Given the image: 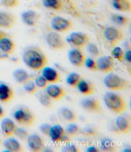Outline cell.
Wrapping results in <instances>:
<instances>
[{
	"mask_svg": "<svg viewBox=\"0 0 131 152\" xmlns=\"http://www.w3.org/2000/svg\"><path fill=\"white\" fill-rule=\"evenodd\" d=\"M22 59L25 65L34 71H41L48 63L45 53L37 47H27L23 52Z\"/></svg>",
	"mask_w": 131,
	"mask_h": 152,
	"instance_id": "6da1fadb",
	"label": "cell"
},
{
	"mask_svg": "<svg viewBox=\"0 0 131 152\" xmlns=\"http://www.w3.org/2000/svg\"><path fill=\"white\" fill-rule=\"evenodd\" d=\"M104 102L107 107L116 114H122L127 108L124 98L113 92H107L104 96Z\"/></svg>",
	"mask_w": 131,
	"mask_h": 152,
	"instance_id": "7a4b0ae2",
	"label": "cell"
},
{
	"mask_svg": "<svg viewBox=\"0 0 131 152\" xmlns=\"http://www.w3.org/2000/svg\"><path fill=\"white\" fill-rule=\"evenodd\" d=\"M13 118L22 127H31L36 122V116L30 109L19 107L13 113Z\"/></svg>",
	"mask_w": 131,
	"mask_h": 152,
	"instance_id": "3957f363",
	"label": "cell"
},
{
	"mask_svg": "<svg viewBox=\"0 0 131 152\" xmlns=\"http://www.w3.org/2000/svg\"><path fill=\"white\" fill-rule=\"evenodd\" d=\"M104 86L112 91H120V90H126L129 87L130 84L129 81L123 78L121 76L109 72L104 78Z\"/></svg>",
	"mask_w": 131,
	"mask_h": 152,
	"instance_id": "277c9868",
	"label": "cell"
},
{
	"mask_svg": "<svg viewBox=\"0 0 131 152\" xmlns=\"http://www.w3.org/2000/svg\"><path fill=\"white\" fill-rule=\"evenodd\" d=\"M104 36L107 42H109L111 48L115 47L119 42H121L125 38V34L122 32V30L114 26H109L104 28Z\"/></svg>",
	"mask_w": 131,
	"mask_h": 152,
	"instance_id": "5b68a950",
	"label": "cell"
},
{
	"mask_svg": "<svg viewBox=\"0 0 131 152\" xmlns=\"http://www.w3.org/2000/svg\"><path fill=\"white\" fill-rule=\"evenodd\" d=\"M48 137L55 143H66L71 140V137H70L66 134L65 129L60 124L51 125L50 131H49V134H48Z\"/></svg>",
	"mask_w": 131,
	"mask_h": 152,
	"instance_id": "8992f818",
	"label": "cell"
},
{
	"mask_svg": "<svg viewBox=\"0 0 131 152\" xmlns=\"http://www.w3.org/2000/svg\"><path fill=\"white\" fill-rule=\"evenodd\" d=\"M45 41L48 46L54 50H62L66 47V43L64 41V38L58 32L53 31L48 33L45 36Z\"/></svg>",
	"mask_w": 131,
	"mask_h": 152,
	"instance_id": "52a82bcc",
	"label": "cell"
},
{
	"mask_svg": "<svg viewBox=\"0 0 131 152\" xmlns=\"http://www.w3.org/2000/svg\"><path fill=\"white\" fill-rule=\"evenodd\" d=\"M67 42L75 48L81 49L87 46L90 42V37L86 34L81 32H75L69 35Z\"/></svg>",
	"mask_w": 131,
	"mask_h": 152,
	"instance_id": "ba28073f",
	"label": "cell"
},
{
	"mask_svg": "<svg viewBox=\"0 0 131 152\" xmlns=\"http://www.w3.org/2000/svg\"><path fill=\"white\" fill-rule=\"evenodd\" d=\"M51 27L53 31L58 33H66L71 30L73 27V23L68 19L63 16H54L51 20Z\"/></svg>",
	"mask_w": 131,
	"mask_h": 152,
	"instance_id": "9c48e42d",
	"label": "cell"
},
{
	"mask_svg": "<svg viewBox=\"0 0 131 152\" xmlns=\"http://www.w3.org/2000/svg\"><path fill=\"white\" fill-rule=\"evenodd\" d=\"M27 143L30 151L33 152H41L45 150V141L40 135L37 134H30L27 138Z\"/></svg>",
	"mask_w": 131,
	"mask_h": 152,
	"instance_id": "30bf717a",
	"label": "cell"
},
{
	"mask_svg": "<svg viewBox=\"0 0 131 152\" xmlns=\"http://www.w3.org/2000/svg\"><path fill=\"white\" fill-rule=\"evenodd\" d=\"M98 72L109 73L114 69V59L111 56H104L96 60Z\"/></svg>",
	"mask_w": 131,
	"mask_h": 152,
	"instance_id": "8fae6325",
	"label": "cell"
},
{
	"mask_svg": "<svg viewBox=\"0 0 131 152\" xmlns=\"http://www.w3.org/2000/svg\"><path fill=\"white\" fill-rule=\"evenodd\" d=\"M68 59L72 65L77 68H81L84 65L86 56L80 49L74 48L69 51Z\"/></svg>",
	"mask_w": 131,
	"mask_h": 152,
	"instance_id": "7c38bea8",
	"label": "cell"
},
{
	"mask_svg": "<svg viewBox=\"0 0 131 152\" xmlns=\"http://www.w3.org/2000/svg\"><path fill=\"white\" fill-rule=\"evenodd\" d=\"M82 108H83L87 112L91 113H100L102 112V108L100 106V101L95 98H86L80 102Z\"/></svg>",
	"mask_w": 131,
	"mask_h": 152,
	"instance_id": "4fadbf2b",
	"label": "cell"
},
{
	"mask_svg": "<svg viewBox=\"0 0 131 152\" xmlns=\"http://www.w3.org/2000/svg\"><path fill=\"white\" fill-rule=\"evenodd\" d=\"M40 15L33 10H27L21 14L22 22L29 27H36L40 21Z\"/></svg>",
	"mask_w": 131,
	"mask_h": 152,
	"instance_id": "5bb4252c",
	"label": "cell"
},
{
	"mask_svg": "<svg viewBox=\"0 0 131 152\" xmlns=\"http://www.w3.org/2000/svg\"><path fill=\"white\" fill-rule=\"evenodd\" d=\"M16 16L6 11H0V28L10 29L16 25Z\"/></svg>",
	"mask_w": 131,
	"mask_h": 152,
	"instance_id": "9a60e30c",
	"label": "cell"
},
{
	"mask_svg": "<svg viewBox=\"0 0 131 152\" xmlns=\"http://www.w3.org/2000/svg\"><path fill=\"white\" fill-rule=\"evenodd\" d=\"M45 93L53 100L59 101L66 95V90L64 88L61 87L60 86L55 84L49 85L45 89Z\"/></svg>",
	"mask_w": 131,
	"mask_h": 152,
	"instance_id": "2e32d148",
	"label": "cell"
},
{
	"mask_svg": "<svg viewBox=\"0 0 131 152\" xmlns=\"http://www.w3.org/2000/svg\"><path fill=\"white\" fill-rule=\"evenodd\" d=\"M17 127L18 126L16 123L8 117H3V121L1 122V130L6 137L14 136Z\"/></svg>",
	"mask_w": 131,
	"mask_h": 152,
	"instance_id": "e0dca14e",
	"label": "cell"
},
{
	"mask_svg": "<svg viewBox=\"0 0 131 152\" xmlns=\"http://www.w3.org/2000/svg\"><path fill=\"white\" fill-rule=\"evenodd\" d=\"M41 76L45 78L49 83L51 84H55L57 82L60 81L61 79V76H60L59 72L54 69V68H51V67H47L45 66V68L41 69Z\"/></svg>",
	"mask_w": 131,
	"mask_h": 152,
	"instance_id": "ac0fdd59",
	"label": "cell"
},
{
	"mask_svg": "<svg viewBox=\"0 0 131 152\" xmlns=\"http://www.w3.org/2000/svg\"><path fill=\"white\" fill-rule=\"evenodd\" d=\"M15 97V92L12 87L6 83H0V102L7 103Z\"/></svg>",
	"mask_w": 131,
	"mask_h": 152,
	"instance_id": "d6986e66",
	"label": "cell"
},
{
	"mask_svg": "<svg viewBox=\"0 0 131 152\" xmlns=\"http://www.w3.org/2000/svg\"><path fill=\"white\" fill-rule=\"evenodd\" d=\"M13 77L18 84L22 85V86L26 83L27 81L33 80L35 78L28 72L24 69H22V68H18L13 72Z\"/></svg>",
	"mask_w": 131,
	"mask_h": 152,
	"instance_id": "ffe728a7",
	"label": "cell"
},
{
	"mask_svg": "<svg viewBox=\"0 0 131 152\" xmlns=\"http://www.w3.org/2000/svg\"><path fill=\"white\" fill-rule=\"evenodd\" d=\"M3 146L6 149L5 151L6 152H21L24 151L21 143L16 138H14L12 137H9L4 141Z\"/></svg>",
	"mask_w": 131,
	"mask_h": 152,
	"instance_id": "44dd1931",
	"label": "cell"
},
{
	"mask_svg": "<svg viewBox=\"0 0 131 152\" xmlns=\"http://www.w3.org/2000/svg\"><path fill=\"white\" fill-rule=\"evenodd\" d=\"M16 48L15 42L9 37H4L0 41V50L7 56L12 55L14 53Z\"/></svg>",
	"mask_w": 131,
	"mask_h": 152,
	"instance_id": "7402d4cb",
	"label": "cell"
},
{
	"mask_svg": "<svg viewBox=\"0 0 131 152\" xmlns=\"http://www.w3.org/2000/svg\"><path fill=\"white\" fill-rule=\"evenodd\" d=\"M116 128L121 134H129L130 132V121L125 116L121 115L116 120Z\"/></svg>",
	"mask_w": 131,
	"mask_h": 152,
	"instance_id": "603a6c76",
	"label": "cell"
},
{
	"mask_svg": "<svg viewBox=\"0 0 131 152\" xmlns=\"http://www.w3.org/2000/svg\"><path fill=\"white\" fill-rule=\"evenodd\" d=\"M76 88L78 89L79 93L83 94V95H87V96L93 94L95 93V91H96L94 85L89 82V81H85L83 79H82L81 81H79V83H78Z\"/></svg>",
	"mask_w": 131,
	"mask_h": 152,
	"instance_id": "cb8c5ba5",
	"label": "cell"
},
{
	"mask_svg": "<svg viewBox=\"0 0 131 152\" xmlns=\"http://www.w3.org/2000/svg\"><path fill=\"white\" fill-rule=\"evenodd\" d=\"M113 8L122 12H130L131 11L130 0H111Z\"/></svg>",
	"mask_w": 131,
	"mask_h": 152,
	"instance_id": "d4e9b609",
	"label": "cell"
},
{
	"mask_svg": "<svg viewBox=\"0 0 131 152\" xmlns=\"http://www.w3.org/2000/svg\"><path fill=\"white\" fill-rule=\"evenodd\" d=\"M100 150L103 151H117V146L112 138L103 137L100 140Z\"/></svg>",
	"mask_w": 131,
	"mask_h": 152,
	"instance_id": "484cf974",
	"label": "cell"
},
{
	"mask_svg": "<svg viewBox=\"0 0 131 152\" xmlns=\"http://www.w3.org/2000/svg\"><path fill=\"white\" fill-rule=\"evenodd\" d=\"M59 115L64 121L67 122H75L77 121V115L75 112H73L71 109L67 107H62L59 109Z\"/></svg>",
	"mask_w": 131,
	"mask_h": 152,
	"instance_id": "4316f807",
	"label": "cell"
},
{
	"mask_svg": "<svg viewBox=\"0 0 131 152\" xmlns=\"http://www.w3.org/2000/svg\"><path fill=\"white\" fill-rule=\"evenodd\" d=\"M42 4L45 8L52 11H61L63 7L62 0H42Z\"/></svg>",
	"mask_w": 131,
	"mask_h": 152,
	"instance_id": "83f0119b",
	"label": "cell"
},
{
	"mask_svg": "<svg viewBox=\"0 0 131 152\" xmlns=\"http://www.w3.org/2000/svg\"><path fill=\"white\" fill-rule=\"evenodd\" d=\"M111 20L118 26H126L130 24V20L128 17L119 15V14L111 15Z\"/></svg>",
	"mask_w": 131,
	"mask_h": 152,
	"instance_id": "f1b7e54d",
	"label": "cell"
},
{
	"mask_svg": "<svg viewBox=\"0 0 131 152\" xmlns=\"http://www.w3.org/2000/svg\"><path fill=\"white\" fill-rule=\"evenodd\" d=\"M82 77L80 75L77 73V72H71L66 77V84L68 85L69 86L73 87V88H76L79 81H81Z\"/></svg>",
	"mask_w": 131,
	"mask_h": 152,
	"instance_id": "f546056e",
	"label": "cell"
},
{
	"mask_svg": "<svg viewBox=\"0 0 131 152\" xmlns=\"http://www.w3.org/2000/svg\"><path fill=\"white\" fill-rule=\"evenodd\" d=\"M38 100L41 105L45 108H52L53 106V99L50 98L45 92V93L39 94L38 95Z\"/></svg>",
	"mask_w": 131,
	"mask_h": 152,
	"instance_id": "4dcf8cb0",
	"label": "cell"
},
{
	"mask_svg": "<svg viewBox=\"0 0 131 152\" xmlns=\"http://www.w3.org/2000/svg\"><path fill=\"white\" fill-rule=\"evenodd\" d=\"M124 50L122 47H113L111 51V56L114 59H117L119 62L124 61Z\"/></svg>",
	"mask_w": 131,
	"mask_h": 152,
	"instance_id": "1f68e13d",
	"label": "cell"
},
{
	"mask_svg": "<svg viewBox=\"0 0 131 152\" xmlns=\"http://www.w3.org/2000/svg\"><path fill=\"white\" fill-rule=\"evenodd\" d=\"M65 131L66 134L72 138L78 134H80V128L77 124H74V122H71V124H68L67 127L66 128Z\"/></svg>",
	"mask_w": 131,
	"mask_h": 152,
	"instance_id": "d6a6232c",
	"label": "cell"
},
{
	"mask_svg": "<svg viewBox=\"0 0 131 152\" xmlns=\"http://www.w3.org/2000/svg\"><path fill=\"white\" fill-rule=\"evenodd\" d=\"M23 88L26 93H28V94H35L37 93L38 88L37 86H36L34 81H27L26 83L23 85Z\"/></svg>",
	"mask_w": 131,
	"mask_h": 152,
	"instance_id": "836d02e7",
	"label": "cell"
},
{
	"mask_svg": "<svg viewBox=\"0 0 131 152\" xmlns=\"http://www.w3.org/2000/svg\"><path fill=\"white\" fill-rule=\"evenodd\" d=\"M86 47H87V52L89 53L91 56H93V57H98V56H100V51L99 50L98 47H97L96 44L89 42V43L87 44Z\"/></svg>",
	"mask_w": 131,
	"mask_h": 152,
	"instance_id": "e575fe53",
	"label": "cell"
},
{
	"mask_svg": "<svg viewBox=\"0 0 131 152\" xmlns=\"http://www.w3.org/2000/svg\"><path fill=\"white\" fill-rule=\"evenodd\" d=\"M84 65L87 69H89L91 71L93 72H98V68H97V63L96 60H95L93 58H86L84 61Z\"/></svg>",
	"mask_w": 131,
	"mask_h": 152,
	"instance_id": "d590c367",
	"label": "cell"
},
{
	"mask_svg": "<svg viewBox=\"0 0 131 152\" xmlns=\"http://www.w3.org/2000/svg\"><path fill=\"white\" fill-rule=\"evenodd\" d=\"M34 82L38 89H43V90H45L50 85V83L45 80V78L42 77L41 75L34 78Z\"/></svg>",
	"mask_w": 131,
	"mask_h": 152,
	"instance_id": "8d00e7d4",
	"label": "cell"
},
{
	"mask_svg": "<svg viewBox=\"0 0 131 152\" xmlns=\"http://www.w3.org/2000/svg\"><path fill=\"white\" fill-rule=\"evenodd\" d=\"M80 133L87 137H94L97 135L96 129L93 126H91V125H87L83 129H80Z\"/></svg>",
	"mask_w": 131,
	"mask_h": 152,
	"instance_id": "74e56055",
	"label": "cell"
},
{
	"mask_svg": "<svg viewBox=\"0 0 131 152\" xmlns=\"http://www.w3.org/2000/svg\"><path fill=\"white\" fill-rule=\"evenodd\" d=\"M0 5L6 8H15L19 5V0H0Z\"/></svg>",
	"mask_w": 131,
	"mask_h": 152,
	"instance_id": "f35d334b",
	"label": "cell"
},
{
	"mask_svg": "<svg viewBox=\"0 0 131 152\" xmlns=\"http://www.w3.org/2000/svg\"><path fill=\"white\" fill-rule=\"evenodd\" d=\"M15 136H16L19 140H21V141H27V138H28V131L25 130L24 129H23V128H19L17 127L16 130V133L14 134Z\"/></svg>",
	"mask_w": 131,
	"mask_h": 152,
	"instance_id": "ab89813d",
	"label": "cell"
},
{
	"mask_svg": "<svg viewBox=\"0 0 131 152\" xmlns=\"http://www.w3.org/2000/svg\"><path fill=\"white\" fill-rule=\"evenodd\" d=\"M63 151H71V152H78L79 149L77 146H75V144H72L70 142L66 143V145L62 148Z\"/></svg>",
	"mask_w": 131,
	"mask_h": 152,
	"instance_id": "60d3db41",
	"label": "cell"
},
{
	"mask_svg": "<svg viewBox=\"0 0 131 152\" xmlns=\"http://www.w3.org/2000/svg\"><path fill=\"white\" fill-rule=\"evenodd\" d=\"M50 127H51V124H48V123H44V124H41L40 127H39V129L41 131V133L45 135V136L48 137V134H49V131L50 129Z\"/></svg>",
	"mask_w": 131,
	"mask_h": 152,
	"instance_id": "b9f144b4",
	"label": "cell"
},
{
	"mask_svg": "<svg viewBox=\"0 0 131 152\" xmlns=\"http://www.w3.org/2000/svg\"><path fill=\"white\" fill-rule=\"evenodd\" d=\"M124 61L128 62L130 64L131 62V50L130 49H127L124 52Z\"/></svg>",
	"mask_w": 131,
	"mask_h": 152,
	"instance_id": "7bdbcfd3",
	"label": "cell"
},
{
	"mask_svg": "<svg viewBox=\"0 0 131 152\" xmlns=\"http://www.w3.org/2000/svg\"><path fill=\"white\" fill-rule=\"evenodd\" d=\"M87 152H99L100 151V149H99V148H97L96 146H91L87 147Z\"/></svg>",
	"mask_w": 131,
	"mask_h": 152,
	"instance_id": "ee69618b",
	"label": "cell"
},
{
	"mask_svg": "<svg viewBox=\"0 0 131 152\" xmlns=\"http://www.w3.org/2000/svg\"><path fill=\"white\" fill-rule=\"evenodd\" d=\"M5 116V111L4 109L0 106V119H3Z\"/></svg>",
	"mask_w": 131,
	"mask_h": 152,
	"instance_id": "f6af8a7d",
	"label": "cell"
},
{
	"mask_svg": "<svg viewBox=\"0 0 131 152\" xmlns=\"http://www.w3.org/2000/svg\"><path fill=\"white\" fill-rule=\"evenodd\" d=\"M6 33H4L3 31H1V30H0V41L2 40V38H3L4 37H6Z\"/></svg>",
	"mask_w": 131,
	"mask_h": 152,
	"instance_id": "bcb514c9",
	"label": "cell"
},
{
	"mask_svg": "<svg viewBox=\"0 0 131 152\" xmlns=\"http://www.w3.org/2000/svg\"><path fill=\"white\" fill-rule=\"evenodd\" d=\"M2 146V140H1V138H0V146Z\"/></svg>",
	"mask_w": 131,
	"mask_h": 152,
	"instance_id": "7dc6e473",
	"label": "cell"
}]
</instances>
